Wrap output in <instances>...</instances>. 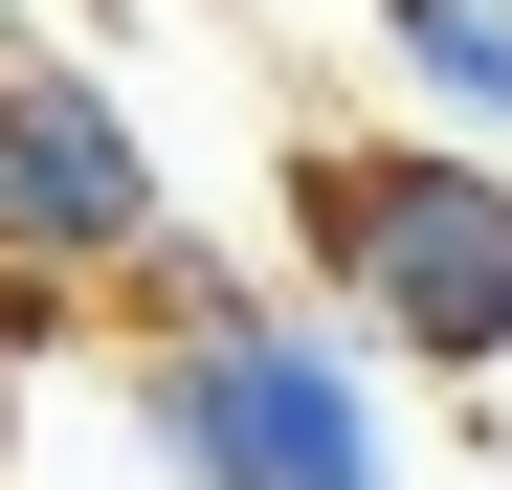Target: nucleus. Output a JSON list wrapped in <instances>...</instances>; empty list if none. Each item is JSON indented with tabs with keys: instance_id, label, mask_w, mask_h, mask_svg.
Instances as JSON below:
<instances>
[{
	"instance_id": "obj_2",
	"label": "nucleus",
	"mask_w": 512,
	"mask_h": 490,
	"mask_svg": "<svg viewBox=\"0 0 512 490\" xmlns=\"http://www.w3.org/2000/svg\"><path fill=\"white\" fill-rule=\"evenodd\" d=\"M179 312L201 335L156 357V446L201 490H379V424H357V379H334V335L223 312V290H179Z\"/></svg>"
},
{
	"instance_id": "obj_1",
	"label": "nucleus",
	"mask_w": 512,
	"mask_h": 490,
	"mask_svg": "<svg viewBox=\"0 0 512 490\" xmlns=\"http://www.w3.org/2000/svg\"><path fill=\"white\" fill-rule=\"evenodd\" d=\"M312 268L401 357H446V379L512 357V201H490V156H312Z\"/></svg>"
},
{
	"instance_id": "obj_4",
	"label": "nucleus",
	"mask_w": 512,
	"mask_h": 490,
	"mask_svg": "<svg viewBox=\"0 0 512 490\" xmlns=\"http://www.w3.org/2000/svg\"><path fill=\"white\" fill-rule=\"evenodd\" d=\"M379 23H401V67H423L446 112H490V134H512V23H490V0H379Z\"/></svg>"
},
{
	"instance_id": "obj_3",
	"label": "nucleus",
	"mask_w": 512,
	"mask_h": 490,
	"mask_svg": "<svg viewBox=\"0 0 512 490\" xmlns=\"http://www.w3.org/2000/svg\"><path fill=\"white\" fill-rule=\"evenodd\" d=\"M156 245V156L90 67H0V268H134Z\"/></svg>"
}]
</instances>
